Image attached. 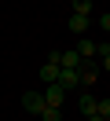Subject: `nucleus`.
Masks as SVG:
<instances>
[{
    "mask_svg": "<svg viewBox=\"0 0 110 121\" xmlns=\"http://www.w3.org/2000/svg\"><path fill=\"white\" fill-rule=\"evenodd\" d=\"M40 95H44V106H59V110H62V95H66V88L55 81V84H44Z\"/></svg>",
    "mask_w": 110,
    "mask_h": 121,
    "instance_id": "obj_1",
    "label": "nucleus"
},
{
    "mask_svg": "<svg viewBox=\"0 0 110 121\" xmlns=\"http://www.w3.org/2000/svg\"><path fill=\"white\" fill-rule=\"evenodd\" d=\"M77 73H81V88H92V84L99 81V73H103V70H99V62H84Z\"/></svg>",
    "mask_w": 110,
    "mask_h": 121,
    "instance_id": "obj_2",
    "label": "nucleus"
},
{
    "mask_svg": "<svg viewBox=\"0 0 110 121\" xmlns=\"http://www.w3.org/2000/svg\"><path fill=\"white\" fill-rule=\"evenodd\" d=\"M77 106H81V114H84V117H92V114H99V99L92 95V92H81V99H77Z\"/></svg>",
    "mask_w": 110,
    "mask_h": 121,
    "instance_id": "obj_3",
    "label": "nucleus"
},
{
    "mask_svg": "<svg viewBox=\"0 0 110 121\" xmlns=\"http://www.w3.org/2000/svg\"><path fill=\"white\" fill-rule=\"evenodd\" d=\"M55 55H59V66H62V70H81V66H84V59H81L73 48H70V52H55Z\"/></svg>",
    "mask_w": 110,
    "mask_h": 121,
    "instance_id": "obj_4",
    "label": "nucleus"
},
{
    "mask_svg": "<svg viewBox=\"0 0 110 121\" xmlns=\"http://www.w3.org/2000/svg\"><path fill=\"white\" fill-rule=\"evenodd\" d=\"M22 106H26L29 114H37V117H40V110H44V95H40V92H26V95H22Z\"/></svg>",
    "mask_w": 110,
    "mask_h": 121,
    "instance_id": "obj_5",
    "label": "nucleus"
},
{
    "mask_svg": "<svg viewBox=\"0 0 110 121\" xmlns=\"http://www.w3.org/2000/svg\"><path fill=\"white\" fill-rule=\"evenodd\" d=\"M59 84H62L66 92H70V88H81V73H77V70H59Z\"/></svg>",
    "mask_w": 110,
    "mask_h": 121,
    "instance_id": "obj_6",
    "label": "nucleus"
},
{
    "mask_svg": "<svg viewBox=\"0 0 110 121\" xmlns=\"http://www.w3.org/2000/svg\"><path fill=\"white\" fill-rule=\"evenodd\" d=\"M73 52H77V55H81V59H84V62H95V44H92V40H88V37H81Z\"/></svg>",
    "mask_w": 110,
    "mask_h": 121,
    "instance_id": "obj_7",
    "label": "nucleus"
},
{
    "mask_svg": "<svg viewBox=\"0 0 110 121\" xmlns=\"http://www.w3.org/2000/svg\"><path fill=\"white\" fill-rule=\"evenodd\" d=\"M59 70H62L59 62H44V66H40V81L44 84H55L59 81Z\"/></svg>",
    "mask_w": 110,
    "mask_h": 121,
    "instance_id": "obj_8",
    "label": "nucleus"
},
{
    "mask_svg": "<svg viewBox=\"0 0 110 121\" xmlns=\"http://www.w3.org/2000/svg\"><path fill=\"white\" fill-rule=\"evenodd\" d=\"M66 26H70V33H81V37L88 33V18H84V15H70V22H66Z\"/></svg>",
    "mask_w": 110,
    "mask_h": 121,
    "instance_id": "obj_9",
    "label": "nucleus"
},
{
    "mask_svg": "<svg viewBox=\"0 0 110 121\" xmlns=\"http://www.w3.org/2000/svg\"><path fill=\"white\" fill-rule=\"evenodd\" d=\"M70 8H73V15H92V0H70Z\"/></svg>",
    "mask_w": 110,
    "mask_h": 121,
    "instance_id": "obj_10",
    "label": "nucleus"
},
{
    "mask_svg": "<svg viewBox=\"0 0 110 121\" xmlns=\"http://www.w3.org/2000/svg\"><path fill=\"white\" fill-rule=\"evenodd\" d=\"M40 121H62V110H59V106H44V110H40Z\"/></svg>",
    "mask_w": 110,
    "mask_h": 121,
    "instance_id": "obj_11",
    "label": "nucleus"
},
{
    "mask_svg": "<svg viewBox=\"0 0 110 121\" xmlns=\"http://www.w3.org/2000/svg\"><path fill=\"white\" fill-rule=\"evenodd\" d=\"M99 114H103V117L110 121V99H99Z\"/></svg>",
    "mask_w": 110,
    "mask_h": 121,
    "instance_id": "obj_12",
    "label": "nucleus"
},
{
    "mask_svg": "<svg viewBox=\"0 0 110 121\" xmlns=\"http://www.w3.org/2000/svg\"><path fill=\"white\" fill-rule=\"evenodd\" d=\"M99 30H106V33H110V11H106V15H99Z\"/></svg>",
    "mask_w": 110,
    "mask_h": 121,
    "instance_id": "obj_13",
    "label": "nucleus"
},
{
    "mask_svg": "<svg viewBox=\"0 0 110 121\" xmlns=\"http://www.w3.org/2000/svg\"><path fill=\"white\" fill-rule=\"evenodd\" d=\"M99 70H106V73H110V55H106V59L99 62Z\"/></svg>",
    "mask_w": 110,
    "mask_h": 121,
    "instance_id": "obj_14",
    "label": "nucleus"
},
{
    "mask_svg": "<svg viewBox=\"0 0 110 121\" xmlns=\"http://www.w3.org/2000/svg\"><path fill=\"white\" fill-rule=\"evenodd\" d=\"M88 121H106V117H103V114H92V117H88Z\"/></svg>",
    "mask_w": 110,
    "mask_h": 121,
    "instance_id": "obj_15",
    "label": "nucleus"
}]
</instances>
